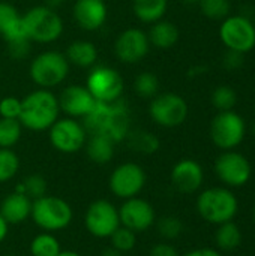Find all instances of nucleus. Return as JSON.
I'll list each match as a JSON object with an SVG mask.
<instances>
[{"instance_id": "f257e3e1", "label": "nucleus", "mask_w": 255, "mask_h": 256, "mask_svg": "<svg viewBox=\"0 0 255 256\" xmlns=\"http://www.w3.org/2000/svg\"><path fill=\"white\" fill-rule=\"evenodd\" d=\"M89 135H102L119 144L132 129V116L123 99L114 102H96L93 111L83 118Z\"/></svg>"}, {"instance_id": "f03ea898", "label": "nucleus", "mask_w": 255, "mask_h": 256, "mask_svg": "<svg viewBox=\"0 0 255 256\" xmlns=\"http://www.w3.org/2000/svg\"><path fill=\"white\" fill-rule=\"evenodd\" d=\"M60 117L57 96L47 88H36L21 99L20 123L32 132H45Z\"/></svg>"}, {"instance_id": "7ed1b4c3", "label": "nucleus", "mask_w": 255, "mask_h": 256, "mask_svg": "<svg viewBox=\"0 0 255 256\" xmlns=\"http://www.w3.org/2000/svg\"><path fill=\"white\" fill-rule=\"evenodd\" d=\"M23 27L29 40L39 45L57 42L65 32L62 15L47 4H36L27 9L23 14Z\"/></svg>"}, {"instance_id": "20e7f679", "label": "nucleus", "mask_w": 255, "mask_h": 256, "mask_svg": "<svg viewBox=\"0 0 255 256\" xmlns=\"http://www.w3.org/2000/svg\"><path fill=\"white\" fill-rule=\"evenodd\" d=\"M71 64L62 51L45 50L35 56L29 64V76L38 88L51 90L66 81Z\"/></svg>"}, {"instance_id": "39448f33", "label": "nucleus", "mask_w": 255, "mask_h": 256, "mask_svg": "<svg viewBox=\"0 0 255 256\" xmlns=\"http://www.w3.org/2000/svg\"><path fill=\"white\" fill-rule=\"evenodd\" d=\"M30 218L33 224L45 232L66 230L74 219V210L68 201L56 195H44L33 200Z\"/></svg>"}, {"instance_id": "423d86ee", "label": "nucleus", "mask_w": 255, "mask_h": 256, "mask_svg": "<svg viewBox=\"0 0 255 256\" xmlns=\"http://www.w3.org/2000/svg\"><path fill=\"white\" fill-rule=\"evenodd\" d=\"M198 214L212 225H221L234 219L239 212L236 195L227 188H210L200 192L197 198Z\"/></svg>"}, {"instance_id": "0eeeda50", "label": "nucleus", "mask_w": 255, "mask_h": 256, "mask_svg": "<svg viewBox=\"0 0 255 256\" xmlns=\"http://www.w3.org/2000/svg\"><path fill=\"white\" fill-rule=\"evenodd\" d=\"M189 114L188 102L183 96L174 92L158 93L149 104V117L152 122L164 129H174L182 126Z\"/></svg>"}, {"instance_id": "6e6552de", "label": "nucleus", "mask_w": 255, "mask_h": 256, "mask_svg": "<svg viewBox=\"0 0 255 256\" xmlns=\"http://www.w3.org/2000/svg\"><path fill=\"white\" fill-rule=\"evenodd\" d=\"M86 88L96 102H114L122 99L125 92V80L122 74L107 64H95L86 78Z\"/></svg>"}, {"instance_id": "1a4fd4ad", "label": "nucleus", "mask_w": 255, "mask_h": 256, "mask_svg": "<svg viewBox=\"0 0 255 256\" xmlns=\"http://www.w3.org/2000/svg\"><path fill=\"white\" fill-rule=\"evenodd\" d=\"M47 132L53 148L63 154L78 153L84 148L89 138L83 122L66 116L59 117Z\"/></svg>"}, {"instance_id": "9d476101", "label": "nucleus", "mask_w": 255, "mask_h": 256, "mask_svg": "<svg viewBox=\"0 0 255 256\" xmlns=\"http://www.w3.org/2000/svg\"><path fill=\"white\" fill-rule=\"evenodd\" d=\"M210 140L212 142L225 150H234L239 147L246 135V123L236 111H219L210 122Z\"/></svg>"}, {"instance_id": "9b49d317", "label": "nucleus", "mask_w": 255, "mask_h": 256, "mask_svg": "<svg viewBox=\"0 0 255 256\" xmlns=\"http://www.w3.org/2000/svg\"><path fill=\"white\" fill-rule=\"evenodd\" d=\"M219 39L227 50L246 54L255 48V27L246 15H228L221 21Z\"/></svg>"}, {"instance_id": "f8f14e48", "label": "nucleus", "mask_w": 255, "mask_h": 256, "mask_svg": "<svg viewBox=\"0 0 255 256\" xmlns=\"http://www.w3.org/2000/svg\"><path fill=\"white\" fill-rule=\"evenodd\" d=\"M146 182L147 174L141 165L135 162H123L111 171L108 177V188L114 196L129 200L141 194Z\"/></svg>"}, {"instance_id": "ddd939ff", "label": "nucleus", "mask_w": 255, "mask_h": 256, "mask_svg": "<svg viewBox=\"0 0 255 256\" xmlns=\"http://www.w3.org/2000/svg\"><path fill=\"white\" fill-rule=\"evenodd\" d=\"M84 226L87 232L99 240L110 238L120 226L119 207L108 200H96L90 202L84 214Z\"/></svg>"}, {"instance_id": "4468645a", "label": "nucleus", "mask_w": 255, "mask_h": 256, "mask_svg": "<svg viewBox=\"0 0 255 256\" xmlns=\"http://www.w3.org/2000/svg\"><path fill=\"white\" fill-rule=\"evenodd\" d=\"M114 56L123 64H137L150 52L147 32L140 27H128L122 30L114 40Z\"/></svg>"}, {"instance_id": "2eb2a0df", "label": "nucleus", "mask_w": 255, "mask_h": 256, "mask_svg": "<svg viewBox=\"0 0 255 256\" xmlns=\"http://www.w3.org/2000/svg\"><path fill=\"white\" fill-rule=\"evenodd\" d=\"M215 174L224 184L242 188L251 180L252 166L242 153L225 150L215 160Z\"/></svg>"}, {"instance_id": "dca6fc26", "label": "nucleus", "mask_w": 255, "mask_h": 256, "mask_svg": "<svg viewBox=\"0 0 255 256\" xmlns=\"http://www.w3.org/2000/svg\"><path fill=\"white\" fill-rule=\"evenodd\" d=\"M120 225L134 231L135 234L150 230L156 222V212L153 206L144 198L134 196L123 200L119 207Z\"/></svg>"}, {"instance_id": "f3484780", "label": "nucleus", "mask_w": 255, "mask_h": 256, "mask_svg": "<svg viewBox=\"0 0 255 256\" xmlns=\"http://www.w3.org/2000/svg\"><path fill=\"white\" fill-rule=\"evenodd\" d=\"M60 112L66 117H72L77 120L86 118L95 108L96 100L81 84H69L62 88L60 94L57 96Z\"/></svg>"}, {"instance_id": "a211bd4d", "label": "nucleus", "mask_w": 255, "mask_h": 256, "mask_svg": "<svg viewBox=\"0 0 255 256\" xmlns=\"http://www.w3.org/2000/svg\"><path fill=\"white\" fill-rule=\"evenodd\" d=\"M72 18L84 32L101 30L108 20V6L105 0H74Z\"/></svg>"}, {"instance_id": "6ab92c4d", "label": "nucleus", "mask_w": 255, "mask_h": 256, "mask_svg": "<svg viewBox=\"0 0 255 256\" xmlns=\"http://www.w3.org/2000/svg\"><path fill=\"white\" fill-rule=\"evenodd\" d=\"M173 188L180 194H194L200 190L204 182L203 166L189 158L180 159L174 164L170 172Z\"/></svg>"}, {"instance_id": "aec40b11", "label": "nucleus", "mask_w": 255, "mask_h": 256, "mask_svg": "<svg viewBox=\"0 0 255 256\" xmlns=\"http://www.w3.org/2000/svg\"><path fill=\"white\" fill-rule=\"evenodd\" d=\"M32 200L26 194L11 192L0 202V213L8 222V225H20L30 218Z\"/></svg>"}, {"instance_id": "412c9836", "label": "nucleus", "mask_w": 255, "mask_h": 256, "mask_svg": "<svg viewBox=\"0 0 255 256\" xmlns=\"http://www.w3.org/2000/svg\"><path fill=\"white\" fill-rule=\"evenodd\" d=\"M0 36L5 42L24 38L23 14L9 2L0 0Z\"/></svg>"}, {"instance_id": "4be33fe9", "label": "nucleus", "mask_w": 255, "mask_h": 256, "mask_svg": "<svg viewBox=\"0 0 255 256\" xmlns=\"http://www.w3.org/2000/svg\"><path fill=\"white\" fill-rule=\"evenodd\" d=\"M65 56L71 66L80 68V69H90L95 64H98L99 52L96 45L92 40L78 39L71 42L66 46Z\"/></svg>"}, {"instance_id": "5701e85b", "label": "nucleus", "mask_w": 255, "mask_h": 256, "mask_svg": "<svg viewBox=\"0 0 255 256\" xmlns=\"http://www.w3.org/2000/svg\"><path fill=\"white\" fill-rule=\"evenodd\" d=\"M147 36H149V42L152 48L167 51V50H171L179 42L180 32L174 22L168 20H159L150 24Z\"/></svg>"}, {"instance_id": "b1692460", "label": "nucleus", "mask_w": 255, "mask_h": 256, "mask_svg": "<svg viewBox=\"0 0 255 256\" xmlns=\"http://www.w3.org/2000/svg\"><path fill=\"white\" fill-rule=\"evenodd\" d=\"M87 158L96 165H107L116 153V142L102 135H89L84 146Z\"/></svg>"}, {"instance_id": "393cba45", "label": "nucleus", "mask_w": 255, "mask_h": 256, "mask_svg": "<svg viewBox=\"0 0 255 256\" xmlns=\"http://www.w3.org/2000/svg\"><path fill=\"white\" fill-rule=\"evenodd\" d=\"M168 10V0H132V14L143 24H153L164 20Z\"/></svg>"}, {"instance_id": "a878e982", "label": "nucleus", "mask_w": 255, "mask_h": 256, "mask_svg": "<svg viewBox=\"0 0 255 256\" xmlns=\"http://www.w3.org/2000/svg\"><path fill=\"white\" fill-rule=\"evenodd\" d=\"M125 141L132 152L140 154H155L161 147L159 138L143 129H131Z\"/></svg>"}, {"instance_id": "bb28decb", "label": "nucleus", "mask_w": 255, "mask_h": 256, "mask_svg": "<svg viewBox=\"0 0 255 256\" xmlns=\"http://www.w3.org/2000/svg\"><path fill=\"white\" fill-rule=\"evenodd\" d=\"M215 242L219 250L233 252L242 243V231L233 220L221 224L215 232Z\"/></svg>"}, {"instance_id": "cd10ccee", "label": "nucleus", "mask_w": 255, "mask_h": 256, "mask_svg": "<svg viewBox=\"0 0 255 256\" xmlns=\"http://www.w3.org/2000/svg\"><path fill=\"white\" fill-rule=\"evenodd\" d=\"M62 252L60 242L53 236V232L42 231L35 236L30 242V255L32 256H57Z\"/></svg>"}, {"instance_id": "c85d7f7f", "label": "nucleus", "mask_w": 255, "mask_h": 256, "mask_svg": "<svg viewBox=\"0 0 255 256\" xmlns=\"http://www.w3.org/2000/svg\"><path fill=\"white\" fill-rule=\"evenodd\" d=\"M134 92L138 98L141 99H153L158 93H159V78L150 72V70H146V72H141L135 76L134 80Z\"/></svg>"}, {"instance_id": "c756f323", "label": "nucleus", "mask_w": 255, "mask_h": 256, "mask_svg": "<svg viewBox=\"0 0 255 256\" xmlns=\"http://www.w3.org/2000/svg\"><path fill=\"white\" fill-rule=\"evenodd\" d=\"M23 129L20 120L0 117V148H14L21 140Z\"/></svg>"}, {"instance_id": "7c9ffc66", "label": "nucleus", "mask_w": 255, "mask_h": 256, "mask_svg": "<svg viewBox=\"0 0 255 256\" xmlns=\"http://www.w3.org/2000/svg\"><path fill=\"white\" fill-rule=\"evenodd\" d=\"M47 180L44 178V176L41 174H30L27 176L21 183L17 184L15 192L20 194H26L32 201L36 198H41L44 195H47Z\"/></svg>"}, {"instance_id": "2f4dec72", "label": "nucleus", "mask_w": 255, "mask_h": 256, "mask_svg": "<svg viewBox=\"0 0 255 256\" xmlns=\"http://www.w3.org/2000/svg\"><path fill=\"white\" fill-rule=\"evenodd\" d=\"M212 105L219 111H231L237 104V93L230 86H218L210 94Z\"/></svg>"}, {"instance_id": "473e14b6", "label": "nucleus", "mask_w": 255, "mask_h": 256, "mask_svg": "<svg viewBox=\"0 0 255 256\" xmlns=\"http://www.w3.org/2000/svg\"><path fill=\"white\" fill-rule=\"evenodd\" d=\"M20 171V158L12 148H0V183L11 182Z\"/></svg>"}, {"instance_id": "72a5a7b5", "label": "nucleus", "mask_w": 255, "mask_h": 256, "mask_svg": "<svg viewBox=\"0 0 255 256\" xmlns=\"http://www.w3.org/2000/svg\"><path fill=\"white\" fill-rule=\"evenodd\" d=\"M200 9L204 16L215 21L225 20L231 12L230 0H200Z\"/></svg>"}, {"instance_id": "f704fd0d", "label": "nucleus", "mask_w": 255, "mask_h": 256, "mask_svg": "<svg viewBox=\"0 0 255 256\" xmlns=\"http://www.w3.org/2000/svg\"><path fill=\"white\" fill-rule=\"evenodd\" d=\"M110 242H111V248H114L120 254H126L134 250V248L137 246V234L120 225L110 237Z\"/></svg>"}, {"instance_id": "c9c22d12", "label": "nucleus", "mask_w": 255, "mask_h": 256, "mask_svg": "<svg viewBox=\"0 0 255 256\" xmlns=\"http://www.w3.org/2000/svg\"><path fill=\"white\" fill-rule=\"evenodd\" d=\"M155 225L159 236L165 240H176L183 232V222L177 216H164Z\"/></svg>"}, {"instance_id": "e433bc0d", "label": "nucleus", "mask_w": 255, "mask_h": 256, "mask_svg": "<svg viewBox=\"0 0 255 256\" xmlns=\"http://www.w3.org/2000/svg\"><path fill=\"white\" fill-rule=\"evenodd\" d=\"M6 46H8V56L12 60L21 62L29 57L30 50H32V42L29 40L27 36H24V38H18V39L6 42Z\"/></svg>"}, {"instance_id": "4c0bfd02", "label": "nucleus", "mask_w": 255, "mask_h": 256, "mask_svg": "<svg viewBox=\"0 0 255 256\" xmlns=\"http://www.w3.org/2000/svg\"><path fill=\"white\" fill-rule=\"evenodd\" d=\"M21 99L15 96H5L0 99V117L2 118H20Z\"/></svg>"}, {"instance_id": "58836bf2", "label": "nucleus", "mask_w": 255, "mask_h": 256, "mask_svg": "<svg viewBox=\"0 0 255 256\" xmlns=\"http://www.w3.org/2000/svg\"><path fill=\"white\" fill-rule=\"evenodd\" d=\"M245 63V54L233 50H227L222 57V66L227 70H239Z\"/></svg>"}, {"instance_id": "ea45409f", "label": "nucleus", "mask_w": 255, "mask_h": 256, "mask_svg": "<svg viewBox=\"0 0 255 256\" xmlns=\"http://www.w3.org/2000/svg\"><path fill=\"white\" fill-rule=\"evenodd\" d=\"M149 256H180V254L170 243H158L150 249Z\"/></svg>"}, {"instance_id": "a19ab883", "label": "nucleus", "mask_w": 255, "mask_h": 256, "mask_svg": "<svg viewBox=\"0 0 255 256\" xmlns=\"http://www.w3.org/2000/svg\"><path fill=\"white\" fill-rule=\"evenodd\" d=\"M182 256H222L221 252H218L216 249H212V248H200V249H194V250H189L186 252L185 255Z\"/></svg>"}, {"instance_id": "79ce46f5", "label": "nucleus", "mask_w": 255, "mask_h": 256, "mask_svg": "<svg viewBox=\"0 0 255 256\" xmlns=\"http://www.w3.org/2000/svg\"><path fill=\"white\" fill-rule=\"evenodd\" d=\"M8 232H9V225L0 213V243L5 242V238L8 237Z\"/></svg>"}, {"instance_id": "37998d69", "label": "nucleus", "mask_w": 255, "mask_h": 256, "mask_svg": "<svg viewBox=\"0 0 255 256\" xmlns=\"http://www.w3.org/2000/svg\"><path fill=\"white\" fill-rule=\"evenodd\" d=\"M63 2L65 0H45V4L48 6V8H51V9H59V6L60 4H63Z\"/></svg>"}, {"instance_id": "c03bdc74", "label": "nucleus", "mask_w": 255, "mask_h": 256, "mask_svg": "<svg viewBox=\"0 0 255 256\" xmlns=\"http://www.w3.org/2000/svg\"><path fill=\"white\" fill-rule=\"evenodd\" d=\"M101 256H122V254L119 250H116L114 248H108L101 254Z\"/></svg>"}, {"instance_id": "a18cd8bd", "label": "nucleus", "mask_w": 255, "mask_h": 256, "mask_svg": "<svg viewBox=\"0 0 255 256\" xmlns=\"http://www.w3.org/2000/svg\"><path fill=\"white\" fill-rule=\"evenodd\" d=\"M57 256H81L78 252H74V250H62Z\"/></svg>"}, {"instance_id": "49530a36", "label": "nucleus", "mask_w": 255, "mask_h": 256, "mask_svg": "<svg viewBox=\"0 0 255 256\" xmlns=\"http://www.w3.org/2000/svg\"><path fill=\"white\" fill-rule=\"evenodd\" d=\"M251 132H252V135L255 136V120H254V123H252V126H251Z\"/></svg>"}, {"instance_id": "de8ad7c7", "label": "nucleus", "mask_w": 255, "mask_h": 256, "mask_svg": "<svg viewBox=\"0 0 255 256\" xmlns=\"http://www.w3.org/2000/svg\"><path fill=\"white\" fill-rule=\"evenodd\" d=\"M185 2H191V3H198L200 0H185Z\"/></svg>"}, {"instance_id": "09e8293b", "label": "nucleus", "mask_w": 255, "mask_h": 256, "mask_svg": "<svg viewBox=\"0 0 255 256\" xmlns=\"http://www.w3.org/2000/svg\"><path fill=\"white\" fill-rule=\"evenodd\" d=\"M252 216H254V224H255V206H254V214H252Z\"/></svg>"}, {"instance_id": "8fccbe9b", "label": "nucleus", "mask_w": 255, "mask_h": 256, "mask_svg": "<svg viewBox=\"0 0 255 256\" xmlns=\"http://www.w3.org/2000/svg\"><path fill=\"white\" fill-rule=\"evenodd\" d=\"M0 72H2V62H0Z\"/></svg>"}, {"instance_id": "3c124183", "label": "nucleus", "mask_w": 255, "mask_h": 256, "mask_svg": "<svg viewBox=\"0 0 255 256\" xmlns=\"http://www.w3.org/2000/svg\"><path fill=\"white\" fill-rule=\"evenodd\" d=\"M5 256H17V255H5Z\"/></svg>"}, {"instance_id": "603ef678", "label": "nucleus", "mask_w": 255, "mask_h": 256, "mask_svg": "<svg viewBox=\"0 0 255 256\" xmlns=\"http://www.w3.org/2000/svg\"><path fill=\"white\" fill-rule=\"evenodd\" d=\"M254 27H255V21H254Z\"/></svg>"}]
</instances>
